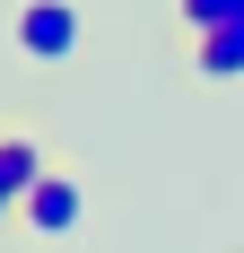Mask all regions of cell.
Here are the masks:
<instances>
[{"mask_svg": "<svg viewBox=\"0 0 244 253\" xmlns=\"http://www.w3.org/2000/svg\"><path fill=\"white\" fill-rule=\"evenodd\" d=\"M79 44H87L79 0H18V52L35 61V70H61Z\"/></svg>", "mask_w": 244, "mask_h": 253, "instance_id": "1", "label": "cell"}, {"mask_svg": "<svg viewBox=\"0 0 244 253\" xmlns=\"http://www.w3.org/2000/svg\"><path fill=\"white\" fill-rule=\"evenodd\" d=\"M18 218H26L35 236H70L79 218H87V192H79V183L61 175V166H52V175H44V183H35V192L18 201Z\"/></svg>", "mask_w": 244, "mask_h": 253, "instance_id": "2", "label": "cell"}, {"mask_svg": "<svg viewBox=\"0 0 244 253\" xmlns=\"http://www.w3.org/2000/svg\"><path fill=\"white\" fill-rule=\"evenodd\" d=\"M44 175H52V166H44V149H35L26 131H9V140H0V192H9V201H26Z\"/></svg>", "mask_w": 244, "mask_h": 253, "instance_id": "3", "label": "cell"}, {"mask_svg": "<svg viewBox=\"0 0 244 253\" xmlns=\"http://www.w3.org/2000/svg\"><path fill=\"white\" fill-rule=\"evenodd\" d=\"M192 70H201V79H244V26L192 35Z\"/></svg>", "mask_w": 244, "mask_h": 253, "instance_id": "4", "label": "cell"}, {"mask_svg": "<svg viewBox=\"0 0 244 253\" xmlns=\"http://www.w3.org/2000/svg\"><path fill=\"white\" fill-rule=\"evenodd\" d=\"M174 18L192 35H218V26H244V0H174Z\"/></svg>", "mask_w": 244, "mask_h": 253, "instance_id": "5", "label": "cell"}, {"mask_svg": "<svg viewBox=\"0 0 244 253\" xmlns=\"http://www.w3.org/2000/svg\"><path fill=\"white\" fill-rule=\"evenodd\" d=\"M9 218H18V201H9V192H0V227H9Z\"/></svg>", "mask_w": 244, "mask_h": 253, "instance_id": "6", "label": "cell"}]
</instances>
